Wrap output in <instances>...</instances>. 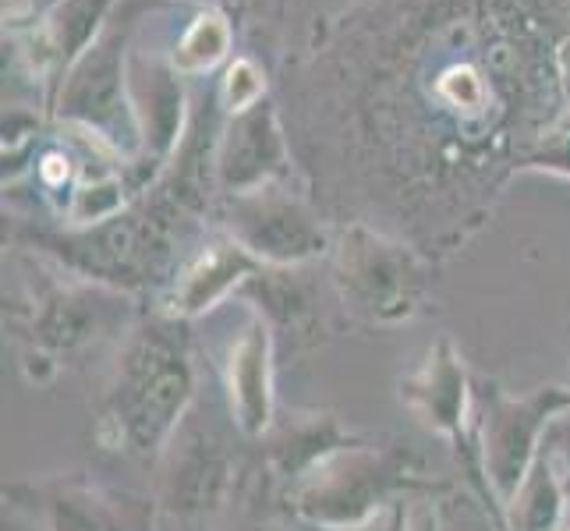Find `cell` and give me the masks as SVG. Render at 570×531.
<instances>
[{
	"instance_id": "30bf717a",
	"label": "cell",
	"mask_w": 570,
	"mask_h": 531,
	"mask_svg": "<svg viewBox=\"0 0 570 531\" xmlns=\"http://www.w3.org/2000/svg\"><path fill=\"white\" fill-rule=\"evenodd\" d=\"M263 71L255 68L252 61H234L230 65V71H227V78H224V100H227V107L230 110H248V107H255V100L263 96Z\"/></svg>"
},
{
	"instance_id": "5bb4252c",
	"label": "cell",
	"mask_w": 570,
	"mask_h": 531,
	"mask_svg": "<svg viewBox=\"0 0 570 531\" xmlns=\"http://www.w3.org/2000/svg\"><path fill=\"white\" fill-rule=\"evenodd\" d=\"M320 531H407V521H404V510H401V503H397V507L383 510L380 518H372V521L362 524V528H320Z\"/></svg>"
},
{
	"instance_id": "ba28073f",
	"label": "cell",
	"mask_w": 570,
	"mask_h": 531,
	"mask_svg": "<svg viewBox=\"0 0 570 531\" xmlns=\"http://www.w3.org/2000/svg\"><path fill=\"white\" fill-rule=\"evenodd\" d=\"M510 528L514 531H557L567 521V482L560 479V471L553 461L542 458L535 461L532 475L521 485V493L514 503L507 507Z\"/></svg>"
},
{
	"instance_id": "9a60e30c",
	"label": "cell",
	"mask_w": 570,
	"mask_h": 531,
	"mask_svg": "<svg viewBox=\"0 0 570 531\" xmlns=\"http://www.w3.org/2000/svg\"><path fill=\"white\" fill-rule=\"evenodd\" d=\"M567 528H570V489H567V521H563Z\"/></svg>"
},
{
	"instance_id": "4fadbf2b",
	"label": "cell",
	"mask_w": 570,
	"mask_h": 531,
	"mask_svg": "<svg viewBox=\"0 0 570 531\" xmlns=\"http://www.w3.org/2000/svg\"><path fill=\"white\" fill-rule=\"evenodd\" d=\"M117 206H121V188H117L114 181L82 188L75 199V220H100V216L114 213Z\"/></svg>"
},
{
	"instance_id": "5b68a950",
	"label": "cell",
	"mask_w": 570,
	"mask_h": 531,
	"mask_svg": "<svg viewBox=\"0 0 570 531\" xmlns=\"http://www.w3.org/2000/svg\"><path fill=\"white\" fill-rule=\"evenodd\" d=\"M401 397L425 429L450 440H461L468 419V376L454 344L440 341L432 347L425 365L411 380H404Z\"/></svg>"
},
{
	"instance_id": "2e32d148",
	"label": "cell",
	"mask_w": 570,
	"mask_h": 531,
	"mask_svg": "<svg viewBox=\"0 0 570 531\" xmlns=\"http://www.w3.org/2000/svg\"><path fill=\"white\" fill-rule=\"evenodd\" d=\"M557 531H570V528H567V524H563V528H557Z\"/></svg>"
},
{
	"instance_id": "8fae6325",
	"label": "cell",
	"mask_w": 570,
	"mask_h": 531,
	"mask_svg": "<svg viewBox=\"0 0 570 531\" xmlns=\"http://www.w3.org/2000/svg\"><path fill=\"white\" fill-rule=\"evenodd\" d=\"M440 92L446 96L454 107H464V110H479L482 100H485V89H482V78L471 71V68H454L440 78Z\"/></svg>"
},
{
	"instance_id": "277c9868",
	"label": "cell",
	"mask_w": 570,
	"mask_h": 531,
	"mask_svg": "<svg viewBox=\"0 0 570 531\" xmlns=\"http://www.w3.org/2000/svg\"><path fill=\"white\" fill-rule=\"evenodd\" d=\"M227 397L234 422L259 436L273 422V337L259 316L234 337L227 351Z\"/></svg>"
},
{
	"instance_id": "8992f818",
	"label": "cell",
	"mask_w": 570,
	"mask_h": 531,
	"mask_svg": "<svg viewBox=\"0 0 570 531\" xmlns=\"http://www.w3.org/2000/svg\"><path fill=\"white\" fill-rule=\"evenodd\" d=\"M238 238L252 255H263L273 263H298L323 245V234L308 224V216L284 203L245 209L238 220Z\"/></svg>"
},
{
	"instance_id": "52a82bcc",
	"label": "cell",
	"mask_w": 570,
	"mask_h": 531,
	"mask_svg": "<svg viewBox=\"0 0 570 531\" xmlns=\"http://www.w3.org/2000/svg\"><path fill=\"white\" fill-rule=\"evenodd\" d=\"M255 266L259 263H255V255L245 245H213L181 277L170 308L178 316H203V312L220 305L234 291V284L245 281Z\"/></svg>"
},
{
	"instance_id": "6da1fadb",
	"label": "cell",
	"mask_w": 570,
	"mask_h": 531,
	"mask_svg": "<svg viewBox=\"0 0 570 531\" xmlns=\"http://www.w3.org/2000/svg\"><path fill=\"white\" fill-rule=\"evenodd\" d=\"M415 482L411 471L390 454L372 450H333L320 458L302 479L294 510L316 528H362L383 510L397 493Z\"/></svg>"
},
{
	"instance_id": "7c38bea8",
	"label": "cell",
	"mask_w": 570,
	"mask_h": 531,
	"mask_svg": "<svg viewBox=\"0 0 570 531\" xmlns=\"http://www.w3.org/2000/svg\"><path fill=\"white\" fill-rule=\"evenodd\" d=\"M542 458L553 461V468L560 471V479L570 489V407H563L560 415L549 422L542 436Z\"/></svg>"
},
{
	"instance_id": "3957f363",
	"label": "cell",
	"mask_w": 570,
	"mask_h": 531,
	"mask_svg": "<svg viewBox=\"0 0 570 531\" xmlns=\"http://www.w3.org/2000/svg\"><path fill=\"white\" fill-rule=\"evenodd\" d=\"M344 294H351L355 308L368 312L380 323H397L411 316V273L407 259L393 245H383L380 238H368L365 245H347L344 242Z\"/></svg>"
},
{
	"instance_id": "9c48e42d",
	"label": "cell",
	"mask_w": 570,
	"mask_h": 531,
	"mask_svg": "<svg viewBox=\"0 0 570 531\" xmlns=\"http://www.w3.org/2000/svg\"><path fill=\"white\" fill-rule=\"evenodd\" d=\"M230 47V29L220 14H199L195 18V26L185 32L181 47H178V57H174V65H178V71H206L213 68L220 57L227 53Z\"/></svg>"
},
{
	"instance_id": "7a4b0ae2",
	"label": "cell",
	"mask_w": 570,
	"mask_h": 531,
	"mask_svg": "<svg viewBox=\"0 0 570 531\" xmlns=\"http://www.w3.org/2000/svg\"><path fill=\"white\" fill-rule=\"evenodd\" d=\"M482 464L497 503L510 507L542 454L549 422L570 407V390L542 386L524 397H510L500 386H489L482 393Z\"/></svg>"
}]
</instances>
